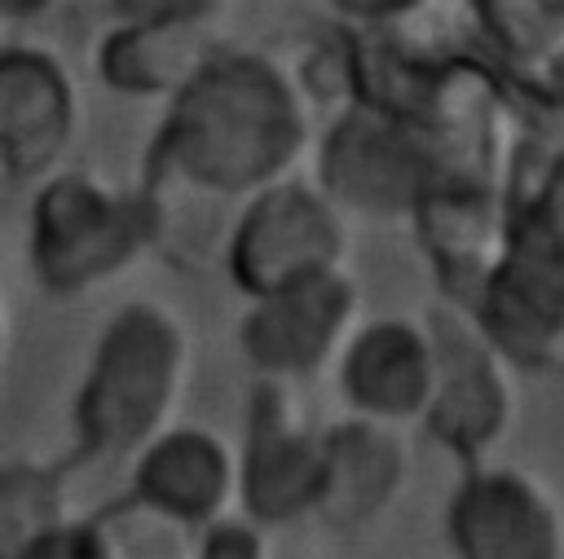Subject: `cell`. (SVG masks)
<instances>
[{
	"label": "cell",
	"instance_id": "19",
	"mask_svg": "<svg viewBox=\"0 0 564 559\" xmlns=\"http://www.w3.org/2000/svg\"><path fill=\"white\" fill-rule=\"evenodd\" d=\"M511 246L564 268V150L529 180H511Z\"/></svg>",
	"mask_w": 564,
	"mask_h": 559
},
{
	"label": "cell",
	"instance_id": "8",
	"mask_svg": "<svg viewBox=\"0 0 564 559\" xmlns=\"http://www.w3.org/2000/svg\"><path fill=\"white\" fill-rule=\"evenodd\" d=\"M445 546L458 559H564V506L520 467L467 462L441 511Z\"/></svg>",
	"mask_w": 564,
	"mask_h": 559
},
{
	"label": "cell",
	"instance_id": "11",
	"mask_svg": "<svg viewBox=\"0 0 564 559\" xmlns=\"http://www.w3.org/2000/svg\"><path fill=\"white\" fill-rule=\"evenodd\" d=\"M128 462V502L176 533H194L238 502V453L212 427L172 418Z\"/></svg>",
	"mask_w": 564,
	"mask_h": 559
},
{
	"label": "cell",
	"instance_id": "25",
	"mask_svg": "<svg viewBox=\"0 0 564 559\" xmlns=\"http://www.w3.org/2000/svg\"><path fill=\"white\" fill-rule=\"evenodd\" d=\"M0 348H4V304H0Z\"/></svg>",
	"mask_w": 564,
	"mask_h": 559
},
{
	"label": "cell",
	"instance_id": "7",
	"mask_svg": "<svg viewBox=\"0 0 564 559\" xmlns=\"http://www.w3.org/2000/svg\"><path fill=\"white\" fill-rule=\"evenodd\" d=\"M361 313L366 295L352 264H335L251 295L238 317V352L256 379L304 383L335 365Z\"/></svg>",
	"mask_w": 564,
	"mask_h": 559
},
{
	"label": "cell",
	"instance_id": "12",
	"mask_svg": "<svg viewBox=\"0 0 564 559\" xmlns=\"http://www.w3.org/2000/svg\"><path fill=\"white\" fill-rule=\"evenodd\" d=\"M330 370L348 414L379 418L392 427H419L436 370L432 326L427 317L410 313H361Z\"/></svg>",
	"mask_w": 564,
	"mask_h": 559
},
{
	"label": "cell",
	"instance_id": "24",
	"mask_svg": "<svg viewBox=\"0 0 564 559\" xmlns=\"http://www.w3.org/2000/svg\"><path fill=\"white\" fill-rule=\"evenodd\" d=\"M57 0H0V22L4 26H18V22H35L53 9Z\"/></svg>",
	"mask_w": 564,
	"mask_h": 559
},
{
	"label": "cell",
	"instance_id": "20",
	"mask_svg": "<svg viewBox=\"0 0 564 559\" xmlns=\"http://www.w3.org/2000/svg\"><path fill=\"white\" fill-rule=\"evenodd\" d=\"M269 533L260 519H251L238 502L220 515H212L207 524H198L189 537H194V550L203 559H264L273 546H269Z\"/></svg>",
	"mask_w": 564,
	"mask_h": 559
},
{
	"label": "cell",
	"instance_id": "13",
	"mask_svg": "<svg viewBox=\"0 0 564 559\" xmlns=\"http://www.w3.org/2000/svg\"><path fill=\"white\" fill-rule=\"evenodd\" d=\"M463 313L516 374L564 365V268L551 260L507 246Z\"/></svg>",
	"mask_w": 564,
	"mask_h": 559
},
{
	"label": "cell",
	"instance_id": "17",
	"mask_svg": "<svg viewBox=\"0 0 564 559\" xmlns=\"http://www.w3.org/2000/svg\"><path fill=\"white\" fill-rule=\"evenodd\" d=\"M489 62L524 92L564 48V0H467Z\"/></svg>",
	"mask_w": 564,
	"mask_h": 559
},
{
	"label": "cell",
	"instance_id": "14",
	"mask_svg": "<svg viewBox=\"0 0 564 559\" xmlns=\"http://www.w3.org/2000/svg\"><path fill=\"white\" fill-rule=\"evenodd\" d=\"M405 427L348 414L322 427V489L313 515L335 537H357L375 528L410 484Z\"/></svg>",
	"mask_w": 564,
	"mask_h": 559
},
{
	"label": "cell",
	"instance_id": "16",
	"mask_svg": "<svg viewBox=\"0 0 564 559\" xmlns=\"http://www.w3.org/2000/svg\"><path fill=\"white\" fill-rule=\"evenodd\" d=\"M220 48L212 22H132L115 18V26L97 44V75L119 97H159L181 92L194 70Z\"/></svg>",
	"mask_w": 564,
	"mask_h": 559
},
{
	"label": "cell",
	"instance_id": "9",
	"mask_svg": "<svg viewBox=\"0 0 564 559\" xmlns=\"http://www.w3.org/2000/svg\"><path fill=\"white\" fill-rule=\"evenodd\" d=\"M238 453V506L264 528L313 515L322 489V427L295 401V383L256 379L247 396V431Z\"/></svg>",
	"mask_w": 564,
	"mask_h": 559
},
{
	"label": "cell",
	"instance_id": "23",
	"mask_svg": "<svg viewBox=\"0 0 564 559\" xmlns=\"http://www.w3.org/2000/svg\"><path fill=\"white\" fill-rule=\"evenodd\" d=\"M529 106L564 123V48L555 53V62H551V66L542 70V79L533 84V92H529Z\"/></svg>",
	"mask_w": 564,
	"mask_h": 559
},
{
	"label": "cell",
	"instance_id": "21",
	"mask_svg": "<svg viewBox=\"0 0 564 559\" xmlns=\"http://www.w3.org/2000/svg\"><path fill=\"white\" fill-rule=\"evenodd\" d=\"M339 26L361 31H410L432 0H326Z\"/></svg>",
	"mask_w": 564,
	"mask_h": 559
},
{
	"label": "cell",
	"instance_id": "1",
	"mask_svg": "<svg viewBox=\"0 0 564 559\" xmlns=\"http://www.w3.org/2000/svg\"><path fill=\"white\" fill-rule=\"evenodd\" d=\"M308 145L313 106L295 75L260 48L220 44L167 97L145 154V189L159 202H242L291 176Z\"/></svg>",
	"mask_w": 564,
	"mask_h": 559
},
{
	"label": "cell",
	"instance_id": "3",
	"mask_svg": "<svg viewBox=\"0 0 564 559\" xmlns=\"http://www.w3.org/2000/svg\"><path fill=\"white\" fill-rule=\"evenodd\" d=\"M159 246L145 189H119L88 172H48L31 198V268L53 295H84Z\"/></svg>",
	"mask_w": 564,
	"mask_h": 559
},
{
	"label": "cell",
	"instance_id": "6",
	"mask_svg": "<svg viewBox=\"0 0 564 559\" xmlns=\"http://www.w3.org/2000/svg\"><path fill=\"white\" fill-rule=\"evenodd\" d=\"M427 326L436 343V370L419 427L458 467L485 462L507 445L516 427V370L489 348V339L471 326L463 308L445 304L427 313Z\"/></svg>",
	"mask_w": 564,
	"mask_h": 559
},
{
	"label": "cell",
	"instance_id": "22",
	"mask_svg": "<svg viewBox=\"0 0 564 559\" xmlns=\"http://www.w3.org/2000/svg\"><path fill=\"white\" fill-rule=\"evenodd\" d=\"M225 0H110L115 18L132 22H216Z\"/></svg>",
	"mask_w": 564,
	"mask_h": 559
},
{
	"label": "cell",
	"instance_id": "4",
	"mask_svg": "<svg viewBox=\"0 0 564 559\" xmlns=\"http://www.w3.org/2000/svg\"><path fill=\"white\" fill-rule=\"evenodd\" d=\"M348 216L313 180H269L238 202L225 233V273L242 299L286 286L295 277L348 264Z\"/></svg>",
	"mask_w": 564,
	"mask_h": 559
},
{
	"label": "cell",
	"instance_id": "18",
	"mask_svg": "<svg viewBox=\"0 0 564 559\" xmlns=\"http://www.w3.org/2000/svg\"><path fill=\"white\" fill-rule=\"evenodd\" d=\"M66 515L70 511L62 502V480L48 467H0V559H26L31 546Z\"/></svg>",
	"mask_w": 564,
	"mask_h": 559
},
{
	"label": "cell",
	"instance_id": "2",
	"mask_svg": "<svg viewBox=\"0 0 564 559\" xmlns=\"http://www.w3.org/2000/svg\"><path fill=\"white\" fill-rule=\"evenodd\" d=\"M189 370V330L167 304L132 299L115 308L88 352L70 409L79 453L132 458L176 418Z\"/></svg>",
	"mask_w": 564,
	"mask_h": 559
},
{
	"label": "cell",
	"instance_id": "10",
	"mask_svg": "<svg viewBox=\"0 0 564 559\" xmlns=\"http://www.w3.org/2000/svg\"><path fill=\"white\" fill-rule=\"evenodd\" d=\"M405 224L445 304L463 308L511 246V189L467 176H436L410 207Z\"/></svg>",
	"mask_w": 564,
	"mask_h": 559
},
{
	"label": "cell",
	"instance_id": "15",
	"mask_svg": "<svg viewBox=\"0 0 564 559\" xmlns=\"http://www.w3.org/2000/svg\"><path fill=\"white\" fill-rule=\"evenodd\" d=\"M79 123L70 70L35 44L0 48V176L40 180L57 167Z\"/></svg>",
	"mask_w": 564,
	"mask_h": 559
},
{
	"label": "cell",
	"instance_id": "5",
	"mask_svg": "<svg viewBox=\"0 0 564 559\" xmlns=\"http://www.w3.org/2000/svg\"><path fill=\"white\" fill-rule=\"evenodd\" d=\"M313 185L361 220H401L441 176V163L419 128L366 106H335L317 132Z\"/></svg>",
	"mask_w": 564,
	"mask_h": 559
}]
</instances>
